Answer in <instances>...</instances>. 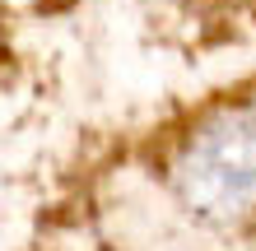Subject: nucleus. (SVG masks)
I'll return each instance as SVG.
<instances>
[{
  "label": "nucleus",
  "mask_w": 256,
  "mask_h": 251,
  "mask_svg": "<svg viewBox=\"0 0 256 251\" xmlns=\"http://www.w3.org/2000/svg\"><path fill=\"white\" fill-rule=\"evenodd\" d=\"M24 5H33V9H66V5H74V0H24Z\"/></svg>",
  "instance_id": "obj_3"
},
{
  "label": "nucleus",
  "mask_w": 256,
  "mask_h": 251,
  "mask_svg": "<svg viewBox=\"0 0 256 251\" xmlns=\"http://www.w3.org/2000/svg\"><path fill=\"white\" fill-rule=\"evenodd\" d=\"M168 5H177L182 14H191L200 23H233V19L256 14V0H168Z\"/></svg>",
  "instance_id": "obj_2"
},
{
  "label": "nucleus",
  "mask_w": 256,
  "mask_h": 251,
  "mask_svg": "<svg viewBox=\"0 0 256 251\" xmlns=\"http://www.w3.org/2000/svg\"><path fill=\"white\" fill-rule=\"evenodd\" d=\"M168 200L205 233H256V93L205 98L158 144Z\"/></svg>",
  "instance_id": "obj_1"
}]
</instances>
